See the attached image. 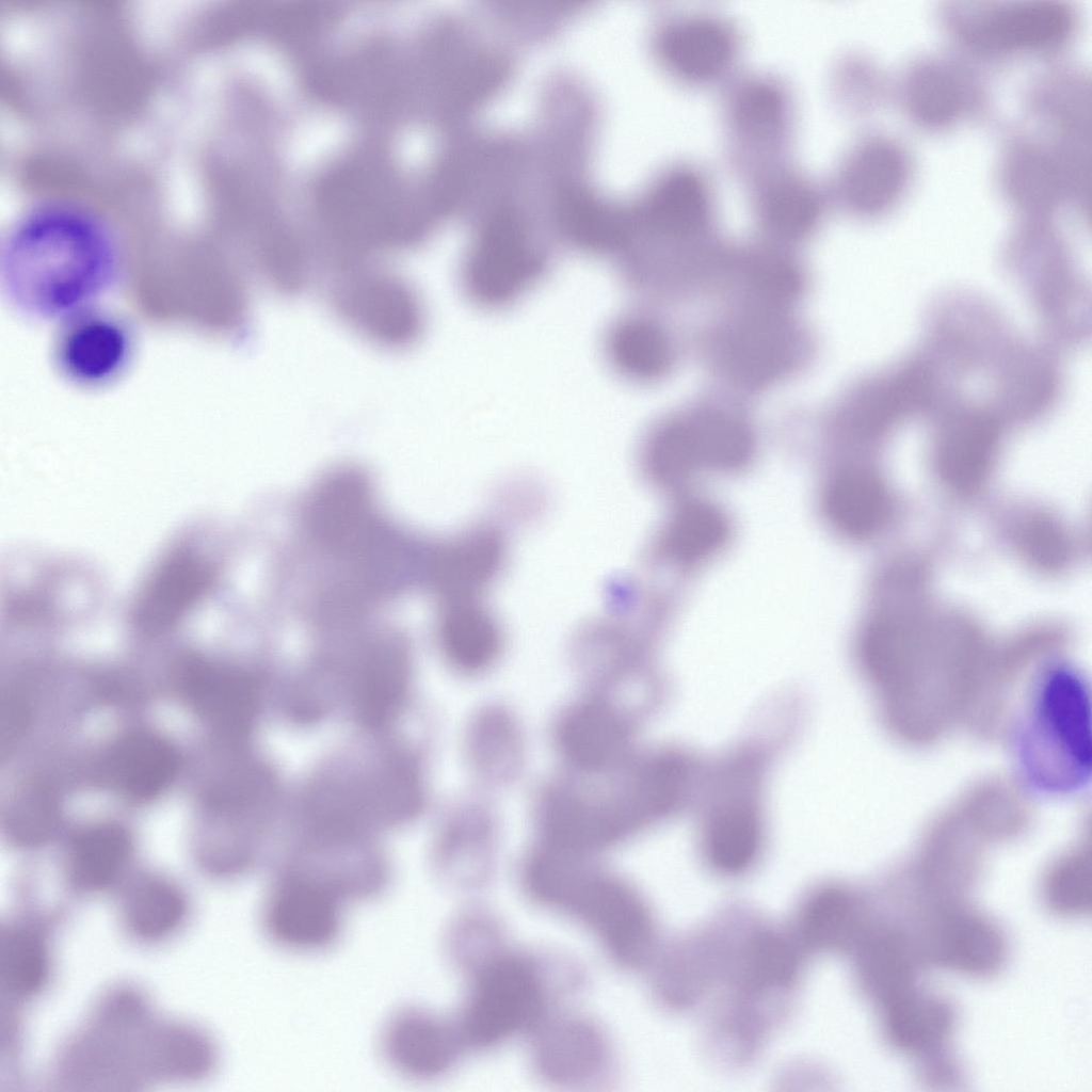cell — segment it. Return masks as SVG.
Segmentation results:
<instances>
[{
    "instance_id": "obj_33",
    "label": "cell",
    "mask_w": 1092,
    "mask_h": 1092,
    "mask_svg": "<svg viewBox=\"0 0 1092 1092\" xmlns=\"http://www.w3.org/2000/svg\"><path fill=\"white\" fill-rule=\"evenodd\" d=\"M439 639L450 661L466 672L485 670L501 648L494 616L471 599L451 601L440 621Z\"/></svg>"
},
{
    "instance_id": "obj_16",
    "label": "cell",
    "mask_w": 1092,
    "mask_h": 1092,
    "mask_svg": "<svg viewBox=\"0 0 1092 1092\" xmlns=\"http://www.w3.org/2000/svg\"><path fill=\"white\" fill-rule=\"evenodd\" d=\"M716 288L727 302L794 310L807 292L808 275L791 247L762 238L728 245Z\"/></svg>"
},
{
    "instance_id": "obj_40",
    "label": "cell",
    "mask_w": 1092,
    "mask_h": 1092,
    "mask_svg": "<svg viewBox=\"0 0 1092 1092\" xmlns=\"http://www.w3.org/2000/svg\"><path fill=\"white\" fill-rule=\"evenodd\" d=\"M857 973L864 987L884 1005L912 989V962L904 940L892 930L865 936L858 948Z\"/></svg>"
},
{
    "instance_id": "obj_18",
    "label": "cell",
    "mask_w": 1092,
    "mask_h": 1092,
    "mask_svg": "<svg viewBox=\"0 0 1092 1092\" xmlns=\"http://www.w3.org/2000/svg\"><path fill=\"white\" fill-rule=\"evenodd\" d=\"M132 352L127 325L97 307L60 323L54 342V362L70 382L99 387L117 379Z\"/></svg>"
},
{
    "instance_id": "obj_12",
    "label": "cell",
    "mask_w": 1092,
    "mask_h": 1092,
    "mask_svg": "<svg viewBox=\"0 0 1092 1092\" xmlns=\"http://www.w3.org/2000/svg\"><path fill=\"white\" fill-rule=\"evenodd\" d=\"M529 1058L546 1083L583 1089L608 1082L614 1067L610 1039L595 1021L560 1012L545 1018L531 1033Z\"/></svg>"
},
{
    "instance_id": "obj_14",
    "label": "cell",
    "mask_w": 1092,
    "mask_h": 1092,
    "mask_svg": "<svg viewBox=\"0 0 1092 1092\" xmlns=\"http://www.w3.org/2000/svg\"><path fill=\"white\" fill-rule=\"evenodd\" d=\"M656 59L670 76L688 85H708L733 69L740 50L736 27L718 15L673 14L652 33Z\"/></svg>"
},
{
    "instance_id": "obj_39",
    "label": "cell",
    "mask_w": 1092,
    "mask_h": 1092,
    "mask_svg": "<svg viewBox=\"0 0 1092 1092\" xmlns=\"http://www.w3.org/2000/svg\"><path fill=\"white\" fill-rule=\"evenodd\" d=\"M50 974V953L45 935L34 926L11 924L2 931L0 980L15 998L31 997L45 986Z\"/></svg>"
},
{
    "instance_id": "obj_17",
    "label": "cell",
    "mask_w": 1092,
    "mask_h": 1092,
    "mask_svg": "<svg viewBox=\"0 0 1092 1092\" xmlns=\"http://www.w3.org/2000/svg\"><path fill=\"white\" fill-rule=\"evenodd\" d=\"M380 1049L398 1074L430 1080L449 1073L468 1048L455 1017L407 1006L387 1018L380 1035Z\"/></svg>"
},
{
    "instance_id": "obj_10",
    "label": "cell",
    "mask_w": 1092,
    "mask_h": 1092,
    "mask_svg": "<svg viewBox=\"0 0 1092 1092\" xmlns=\"http://www.w3.org/2000/svg\"><path fill=\"white\" fill-rule=\"evenodd\" d=\"M559 913L579 921L616 965L633 969L656 952V924L640 892L625 879L593 866Z\"/></svg>"
},
{
    "instance_id": "obj_19",
    "label": "cell",
    "mask_w": 1092,
    "mask_h": 1092,
    "mask_svg": "<svg viewBox=\"0 0 1092 1092\" xmlns=\"http://www.w3.org/2000/svg\"><path fill=\"white\" fill-rule=\"evenodd\" d=\"M601 350L614 374L638 386L665 380L678 362L673 330L648 307L630 308L615 316L604 332Z\"/></svg>"
},
{
    "instance_id": "obj_31",
    "label": "cell",
    "mask_w": 1092,
    "mask_h": 1092,
    "mask_svg": "<svg viewBox=\"0 0 1092 1092\" xmlns=\"http://www.w3.org/2000/svg\"><path fill=\"white\" fill-rule=\"evenodd\" d=\"M188 911L186 894L174 883L159 878L138 880L122 895L125 928L142 942H160L175 934L186 921Z\"/></svg>"
},
{
    "instance_id": "obj_7",
    "label": "cell",
    "mask_w": 1092,
    "mask_h": 1092,
    "mask_svg": "<svg viewBox=\"0 0 1092 1092\" xmlns=\"http://www.w3.org/2000/svg\"><path fill=\"white\" fill-rule=\"evenodd\" d=\"M420 789L411 761L386 755L359 773L328 775L307 802L308 831L336 837H367L371 825L396 822L419 805Z\"/></svg>"
},
{
    "instance_id": "obj_21",
    "label": "cell",
    "mask_w": 1092,
    "mask_h": 1092,
    "mask_svg": "<svg viewBox=\"0 0 1092 1092\" xmlns=\"http://www.w3.org/2000/svg\"><path fill=\"white\" fill-rule=\"evenodd\" d=\"M753 209L764 239L792 247L819 228L825 202L804 174L782 164L753 178Z\"/></svg>"
},
{
    "instance_id": "obj_2",
    "label": "cell",
    "mask_w": 1092,
    "mask_h": 1092,
    "mask_svg": "<svg viewBox=\"0 0 1092 1092\" xmlns=\"http://www.w3.org/2000/svg\"><path fill=\"white\" fill-rule=\"evenodd\" d=\"M1023 687L1005 728L1017 771L1038 791L1076 792L1091 774L1087 684L1073 669L1055 667Z\"/></svg>"
},
{
    "instance_id": "obj_20",
    "label": "cell",
    "mask_w": 1092,
    "mask_h": 1092,
    "mask_svg": "<svg viewBox=\"0 0 1092 1092\" xmlns=\"http://www.w3.org/2000/svg\"><path fill=\"white\" fill-rule=\"evenodd\" d=\"M285 867L317 880L347 903L380 896L389 880L386 862L367 838L306 837Z\"/></svg>"
},
{
    "instance_id": "obj_45",
    "label": "cell",
    "mask_w": 1092,
    "mask_h": 1092,
    "mask_svg": "<svg viewBox=\"0 0 1092 1092\" xmlns=\"http://www.w3.org/2000/svg\"><path fill=\"white\" fill-rule=\"evenodd\" d=\"M823 509L837 529L846 532L862 531L871 517L869 487L856 476H837L826 485Z\"/></svg>"
},
{
    "instance_id": "obj_13",
    "label": "cell",
    "mask_w": 1092,
    "mask_h": 1092,
    "mask_svg": "<svg viewBox=\"0 0 1092 1092\" xmlns=\"http://www.w3.org/2000/svg\"><path fill=\"white\" fill-rule=\"evenodd\" d=\"M725 119L736 161L752 177L780 165L791 132L789 96L776 79L742 78L725 101Z\"/></svg>"
},
{
    "instance_id": "obj_37",
    "label": "cell",
    "mask_w": 1092,
    "mask_h": 1092,
    "mask_svg": "<svg viewBox=\"0 0 1092 1092\" xmlns=\"http://www.w3.org/2000/svg\"><path fill=\"white\" fill-rule=\"evenodd\" d=\"M861 926V910L853 894L839 886H824L812 893L798 915V931L814 949L844 947Z\"/></svg>"
},
{
    "instance_id": "obj_41",
    "label": "cell",
    "mask_w": 1092,
    "mask_h": 1092,
    "mask_svg": "<svg viewBox=\"0 0 1092 1092\" xmlns=\"http://www.w3.org/2000/svg\"><path fill=\"white\" fill-rule=\"evenodd\" d=\"M507 946L501 921L481 906L460 911L449 922L445 934L446 954L464 976Z\"/></svg>"
},
{
    "instance_id": "obj_24",
    "label": "cell",
    "mask_w": 1092,
    "mask_h": 1092,
    "mask_svg": "<svg viewBox=\"0 0 1092 1092\" xmlns=\"http://www.w3.org/2000/svg\"><path fill=\"white\" fill-rule=\"evenodd\" d=\"M211 581V567L200 556L190 550L172 555L140 595L138 624L149 632L167 629L202 598Z\"/></svg>"
},
{
    "instance_id": "obj_3",
    "label": "cell",
    "mask_w": 1092,
    "mask_h": 1092,
    "mask_svg": "<svg viewBox=\"0 0 1092 1092\" xmlns=\"http://www.w3.org/2000/svg\"><path fill=\"white\" fill-rule=\"evenodd\" d=\"M465 977L466 995L455 1019L468 1049L529 1035L582 982L569 960L510 946Z\"/></svg>"
},
{
    "instance_id": "obj_44",
    "label": "cell",
    "mask_w": 1092,
    "mask_h": 1092,
    "mask_svg": "<svg viewBox=\"0 0 1092 1092\" xmlns=\"http://www.w3.org/2000/svg\"><path fill=\"white\" fill-rule=\"evenodd\" d=\"M562 1H500L487 9L498 28L515 36L540 37L555 31L575 9Z\"/></svg>"
},
{
    "instance_id": "obj_4",
    "label": "cell",
    "mask_w": 1092,
    "mask_h": 1092,
    "mask_svg": "<svg viewBox=\"0 0 1092 1092\" xmlns=\"http://www.w3.org/2000/svg\"><path fill=\"white\" fill-rule=\"evenodd\" d=\"M470 222L457 274L462 293L479 309H507L547 276L557 244L521 200L493 208Z\"/></svg>"
},
{
    "instance_id": "obj_43",
    "label": "cell",
    "mask_w": 1092,
    "mask_h": 1092,
    "mask_svg": "<svg viewBox=\"0 0 1092 1092\" xmlns=\"http://www.w3.org/2000/svg\"><path fill=\"white\" fill-rule=\"evenodd\" d=\"M1006 180L1022 200H1054L1060 196V177L1050 157L1038 148L1018 147L1006 159Z\"/></svg>"
},
{
    "instance_id": "obj_42",
    "label": "cell",
    "mask_w": 1092,
    "mask_h": 1092,
    "mask_svg": "<svg viewBox=\"0 0 1092 1092\" xmlns=\"http://www.w3.org/2000/svg\"><path fill=\"white\" fill-rule=\"evenodd\" d=\"M1091 860L1079 847L1061 856L1049 869L1044 896L1049 906L1064 915L1088 912L1091 906Z\"/></svg>"
},
{
    "instance_id": "obj_5",
    "label": "cell",
    "mask_w": 1092,
    "mask_h": 1092,
    "mask_svg": "<svg viewBox=\"0 0 1092 1092\" xmlns=\"http://www.w3.org/2000/svg\"><path fill=\"white\" fill-rule=\"evenodd\" d=\"M709 370L730 388L759 394L798 374L814 340L794 310L727 303L701 338Z\"/></svg>"
},
{
    "instance_id": "obj_8",
    "label": "cell",
    "mask_w": 1092,
    "mask_h": 1092,
    "mask_svg": "<svg viewBox=\"0 0 1092 1092\" xmlns=\"http://www.w3.org/2000/svg\"><path fill=\"white\" fill-rule=\"evenodd\" d=\"M625 206L624 241L644 251L678 254L717 238L712 189L693 165L665 167Z\"/></svg>"
},
{
    "instance_id": "obj_1",
    "label": "cell",
    "mask_w": 1092,
    "mask_h": 1092,
    "mask_svg": "<svg viewBox=\"0 0 1092 1092\" xmlns=\"http://www.w3.org/2000/svg\"><path fill=\"white\" fill-rule=\"evenodd\" d=\"M121 269L112 235L81 210L49 207L20 219L0 255L9 302L27 317L59 323L96 307Z\"/></svg>"
},
{
    "instance_id": "obj_6",
    "label": "cell",
    "mask_w": 1092,
    "mask_h": 1092,
    "mask_svg": "<svg viewBox=\"0 0 1092 1092\" xmlns=\"http://www.w3.org/2000/svg\"><path fill=\"white\" fill-rule=\"evenodd\" d=\"M755 432L744 408L705 398L662 415L642 441V460L664 486H684L702 473L728 471L753 455Z\"/></svg>"
},
{
    "instance_id": "obj_9",
    "label": "cell",
    "mask_w": 1092,
    "mask_h": 1092,
    "mask_svg": "<svg viewBox=\"0 0 1092 1092\" xmlns=\"http://www.w3.org/2000/svg\"><path fill=\"white\" fill-rule=\"evenodd\" d=\"M331 273V306L356 335L392 351L412 348L422 337L427 322L424 304L406 278L371 262Z\"/></svg>"
},
{
    "instance_id": "obj_11",
    "label": "cell",
    "mask_w": 1092,
    "mask_h": 1092,
    "mask_svg": "<svg viewBox=\"0 0 1092 1092\" xmlns=\"http://www.w3.org/2000/svg\"><path fill=\"white\" fill-rule=\"evenodd\" d=\"M346 904L327 886L284 867L264 895L261 927L280 948L303 953L321 951L339 938Z\"/></svg>"
},
{
    "instance_id": "obj_35",
    "label": "cell",
    "mask_w": 1092,
    "mask_h": 1092,
    "mask_svg": "<svg viewBox=\"0 0 1092 1092\" xmlns=\"http://www.w3.org/2000/svg\"><path fill=\"white\" fill-rule=\"evenodd\" d=\"M937 938L940 961L960 973L989 975L1002 962L1003 938L980 915L962 913L950 917L942 925Z\"/></svg>"
},
{
    "instance_id": "obj_38",
    "label": "cell",
    "mask_w": 1092,
    "mask_h": 1092,
    "mask_svg": "<svg viewBox=\"0 0 1092 1092\" xmlns=\"http://www.w3.org/2000/svg\"><path fill=\"white\" fill-rule=\"evenodd\" d=\"M727 536L728 521L723 512L710 503L691 501L673 513L663 530L661 546L672 561L693 564L714 555Z\"/></svg>"
},
{
    "instance_id": "obj_34",
    "label": "cell",
    "mask_w": 1092,
    "mask_h": 1092,
    "mask_svg": "<svg viewBox=\"0 0 1092 1092\" xmlns=\"http://www.w3.org/2000/svg\"><path fill=\"white\" fill-rule=\"evenodd\" d=\"M883 1008V1023L889 1041L911 1053L935 1049L953 1027V1013L945 1000L910 989Z\"/></svg>"
},
{
    "instance_id": "obj_29",
    "label": "cell",
    "mask_w": 1092,
    "mask_h": 1092,
    "mask_svg": "<svg viewBox=\"0 0 1092 1092\" xmlns=\"http://www.w3.org/2000/svg\"><path fill=\"white\" fill-rule=\"evenodd\" d=\"M903 85L904 102L912 116L932 128L957 122L974 95L966 75L944 61H926L916 65Z\"/></svg>"
},
{
    "instance_id": "obj_28",
    "label": "cell",
    "mask_w": 1092,
    "mask_h": 1092,
    "mask_svg": "<svg viewBox=\"0 0 1092 1092\" xmlns=\"http://www.w3.org/2000/svg\"><path fill=\"white\" fill-rule=\"evenodd\" d=\"M176 757L161 738L134 733L119 739L108 754L105 772L112 787L127 798L157 796L172 780Z\"/></svg>"
},
{
    "instance_id": "obj_23",
    "label": "cell",
    "mask_w": 1092,
    "mask_h": 1092,
    "mask_svg": "<svg viewBox=\"0 0 1092 1092\" xmlns=\"http://www.w3.org/2000/svg\"><path fill=\"white\" fill-rule=\"evenodd\" d=\"M181 691L189 705L230 740L251 728L259 705V688L247 672L190 659L180 671Z\"/></svg>"
},
{
    "instance_id": "obj_27",
    "label": "cell",
    "mask_w": 1092,
    "mask_h": 1092,
    "mask_svg": "<svg viewBox=\"0 0 1092 1092\" xmlns=\"http://www.w3.org/2000/svg\"><path fill=\"white\" fill-rule=\"evenodd\" d=\"M407 684L403 648L394 642L369 647L352 682V701L358 720L369 727L389 721L402 703Z\"/></svg>"
},
{
    "instance_id": "obj_22",
    "label": "cell",
    "mask_w": 1092,
    "mask_h": 1092,
    "mask_svg": "<svg viewBox=\"0 0 1092 1092\" xmlns=\"http://www.w3.org/2000/svg\"><path fill=\"white\" fill-rule=\"evenodd\" d=\"M910 173L905 152L894 142L871 136L856 143L834 178V194L849 211L871 215L902 194Z\"/></svg>"
},
{
    "instance_id": "obj_47",
    "label": "cell",
    "mask_w": 1092,
    "mask_h": 1092,
    "mask_svg": "<svg viewBox=\"0 0 1092 1092\" xmlns=\"http://www.w3.org/2000/svg\"><path fill=\"white\" fill-rule=\"evenodd\" d=\"M27 709L23 701L10 692L2 707L1 745L11 746L15 738L23 729L27 721Z\"/></svg>"
},
{
    "instance_id": "obj_32",
    "label": "cell",
    "mask_w": 1092,
    "mask_h": 1092,
    "mask_svg": "<svg viewBox=\"0 0 1092 1092\" xmlns=\"http://www.w3.org/2000/svg\"><path fill=\"white\" fill-rule=\"evenodd\" d=\"M130 856L127 833L114 824L91 828L70 845L66 874L70 885L81 893H99L121 879Z\"/></svg>"
},
{
    "instance_id": "obj_25",
    "label": "cell",
    "mask_w": 1092,
    "mask_h": 1092,
    "mask_svg": "<svg viewBox=\"0 0 1092 1092\" xmlns=\"http://www.w3.org/2000/svg\"><path fill=\"white\" fill-rule=\"evenodd\" d=\"M628 728L610 705L591 700L569 709L561 719L558 744L575 767L601 772L617 765L628 746Z\"/></svg>"
},
{
    "instance_id": "obj_15",
    "label": "cell",
    "mask_w": 1092,
    "mask_h": 1092,
    "mask_svg": "<svg viewBox=\"0 0 1092 1092\" xmlns=\"http://www.w3.org/2000/svg\"><path fill=\"white\" fill-rule=\"evenodd\" d=\"M954 31L975 51H1045L1064 43L1073 31L1071 10L1059 2L994 4L956 16Z\"/></svg>"
},
{
    "instance_id": "obj_36",
    "label": "cell",
    "mask_w": 1092,
    "mask_h": 1092,
    "mask_svg": "<svg viewBox=\"0 0 1092 1092\" xmlns=\"http://www.w3.org/2000/svg\"><path fill=\"white\" fill-rule=\"evenodd\" d=\"M501 559V540L493 531L473 530L441 553L440 589L451 601L471 599L493 578Z\"/></svg>"
},
{
    "instance_id": "obj_46",
    "label": "cell",
    "mask_w": 1092,
    "mask_h": 1092,
    "mask_svg": "<svg viewBox=\"0 0 1092 1092\" xmlns=\"http://www.w3.org/2000/svg\"><path fill=\"white\" fill-rule=\"evenodd\" d=\"M55 807L42 789H32L15 803L9 817V829L17 841L34 844L45 839L52 830Z\"/></svg>"
},
{
    "instance_id": "obj_26",
    "label": "cell",
    "mask_w": 1092,
    "mask_h": 1092,
    "mask_svg": "<svg viewBox=\"0 0 1092 1092\" xmlns=\"http://www.w3.org/2000/svg\"><path fill=\"white\" fill-rule=\"evenodd\" d=\"M336 473L315 492L307 509V521L321 544L341 550L366 529L370 520V494L366 480L358 472Z\"/></svg>"
},
{
    "instance_id": "obj_30",
    "label": "cell",
    "mask_w": 1092,
    "mask_h": 1092,
    "mask_svg": "<svg viewBox=\"0 0 1092 1092\" xmlns=\"http://www.w3.org/2000/svg\"><path fill=\"white\" fill-rule=\"evenodd\" d=\"M761 846V826L754 806L741 798L717 805L704 833L710 865L724 874H738L755 862Z\"/></svg>"
}]
</instances>
